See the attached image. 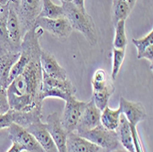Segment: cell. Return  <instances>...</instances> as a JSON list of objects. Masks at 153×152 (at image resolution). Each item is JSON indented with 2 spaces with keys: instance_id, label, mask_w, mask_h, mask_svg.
Instances as JSON below:
<instances>
[{
  "instance_id": "obj_21",
  "label": "cell",
  "mask_w": 153,
  "mask_h": 152,
  "mask_svg": "<svg viewBox=\"0 0 153 152\" xmlns=\"http://www.w3.org/2000/svg\"><path fill=\"white\" fill-rule=\"evenodd\" d=\"M131 9L126 0H113V22L116 24L120 20H125L130 15Z\"/></svg>"
},
{
  "instance_id": "obj_31",
  "label": "cell",
  "mask_w": 153,
  "mask_h": 152,
  "mask_svg": "<svg viewBox=\"0 0 153 152\" xmlns=\"http://www.w3.org/2000/svg\"><path fill=\"white\" fill-rule=\"evenodd\" d=\"M126 1H127V3L128 4L130 9L132 10V9L134 8V7H135V5H136V3H137V0H126Z\"/></svg>"
},
{
  "instance_id": "obj_16",
  "label": "cell",
  "mask_w": 153,
  "mask_h": 152,
  "mask_svg": "<svg viewBox=\"0 0 153 152\" xmlns=\"http://www.w3.org/2000/svg\"><path fill=\"white\" fill-rule=\"evenodd\" d=\"M13 119L14 123L27 128L32 124L42 119V107H35L30 111H14L13 110Z\"/></svg>"
},
{
  "instance_id": "obj_32",
  "label": "cell",
  "mask_w": 153,
  "mask_h": 152,
  "mask_svg": "<svg viewBox=\"0 0 153 152\" xmlns=\"http://www.w3.org/2000/svg\"><path fill=\"white\" fill-rule=\"evenodd\" d=\"M8 5V0H0V6L5 7Z\"/></svg>"
},
{
  "instance_id": "obj_9",
  "label": "cell",
  "mask_w": 153,
  "mask_h": 152,
  "mask_svg": "<svg viewBox=\"0 0 153 152\" xmlns=\"http://www.w3.org/2000/svg\"><path fill=\"white\" fill-rule=\"evenodd\" d=\"M119 107L122 115L126 117L130 126L137 127L138 123L144 121L147 117L146 109L140 102H131L120 96Z\"/></svg>"
},
{
  "instance_id": "obj_4",
  "label": "cell",
  "mask_w": 153,
  "mask_h": 152,
  "mask_svg": "<svg viewBox=\"0 0 153 152\" xmlns=\"http://www.w3.org/2000/svg\"><path fill=\"white\" fill-rule=\"evenodd\" d=\"M41 0H19L17 11L22 36L34 27L41 10Z\"/></svg>"
},
{
  "instance_id": "obj_19",
  "label": "cell",
  "mask_w": 153,
  "mask_h": 152,
  "mask_svg": "<svg viewBox=\"0 0 153 152\" xmlns=\"http://www.w3.org/2000/svg\"><path fill=\"white\" fill-rule=\"evenodd\" d=\"M41 10L38 18L59 19L64 17L62 6L55 5L51 0H41Z\"/></svg>"
},
{
  "instance_id": "obj_13",
  "label": "cell",
  "mask_w": 153,
  "mask_h": 152,
  "mask_svg": "<svg viewBox=\"0 0 153 152\" xmlns=\"http://www.w3.org/2000/svg\"><path fill=\"white\" fill-rule=\"evenodd\" d=\"M67 152H105L100 147L78 135L75 131L67 134Z\"/></svg>"
},
{
  "instance_id": "obj_6",
  "label": "cell",
  "mask_w": 153,
  "mask_h": 152,
  "mask_svg": "<svg viewBox=\"0 0 153 152\" xmlns=\"http://www.w3.org/2000/svg\"><path fill=\"white\" fill-rule=\"evenodd\" d=\"M86 102L78 101L75 96H71L65 101V106L61 118V124L67 133L74 132L79 125Z\"/></svg>"
},
{
  "instance_id": "obj_30",
  "label": "cell",
  "mask_w": 153,
  "mask_h": 152,
  "mask_svg": "<svg viewBox=\"0 0 153 152\" xmlns=\"http://www.w3.org/2000/svg\"><path fill=\"white\" fill-rule=\"evenodd\" d=\"M19 0H8V6L12 7L14 9H18L19 7Z\"/></svg>"
},
{
  "instance_id": "obj_8",
  "label": "cell",
  "mask_w": 153,
  "mask_h": 152,
  "mask_svg": "<svg viewBox=\"0 0 153 152\" xmlns=\"http://www.w3.org/2000/svg\"><path fill=\"white\" fill-rule=\"evenodd\" d=\"M60 117L61 116L58 112H53L48 116L45 124L50 135L56 145L58 152H67L66 141L68 133L62 128Z\"/></svg>"
},
{
  "instance_id": "obj_2",
  "label": "cell",
  "mask_w": 153,
  "mask_h": 152,
  "mask_svg": "<svg viewBox=\"0 0 153 152\" xmlns=\"http://www.w3.org/2000/svg\"><path fill=\"white\" fill-rule=\"evenodd\" d=\"M64 17L70 23L73 30H77L86 39L90 45L95 46L98 41L96 27L92 17L85 9L76 7L72 2L62 4Z\"/></svg>"
},
{
  "instance_id": "obj_20",
  "label": "cell",
  "mask_w": 153,
  "mask_h": 152,
  "mask_svg": "<svg viewBox=\"0 0 153 152\" xmlns=\"http://www.w3.org/2000/svg\"><path fill=\"white\" fill-rule=\"evenodd\" d=\"M114 91H115V86H114V84H112L100 91L93 92L92 98L94 102V105L100 111H103V110L108 105L109 98H110V96L113 94Z\"/></svg>"
},
{
  "instance_id": "obj_22",
  "label": "cell",
  "mask_w": 153,
  "mask_h": 152,
  "mask_svg": "<svg viewBox=\"0 0 153 152\" xmlns=\"http://www.w3.org/2000/svg\"><path fill=\"white\" fill-rule=\"evenodd\" d=\"M112 84H113V80L111 79V77H109V75L104 69H97L94 72L92 78L93 92L100 91Z\"/></svg>"
},
{
  "instance_id": "obj_26",
  "label": "cell",
  "mask_w": 153,
  "mask_h": 152,
  "mask_svg": "<svg viewBox=\"0 0 153 152\" xmlns=\"http://www.w3.org/2000/svg\"><path fill=\"white\" fill-rule=\"evenodd\" d=\"M10 109L7 88L0 86V114H5Z\"/></svg>"
},
{
  "instance_id": "obj_18",
  "label": "cell",
  "mask_w": 153,
  "mask_h": 152,
  "mask_svg": "<svg viewBox=\"0 0 153 152\" xmlns=\"http://www.w3.org/2000/svg\"><path fill=\"white\" fill-rule=\"evenodd\" d=\"M120 116H121V109L119 106L117 109L114 110L111 109L107 105L101 113L100 124L105 128L108 130L116 131L119 124Z\"/></svg>"
},
{
  "instance_id": "obj_12",
  "label": "cell",
  "mask_w": 153,
  "mask_h": 152,
  "mask_svg": "<svg viewBox=\"0 0 153 152\" xmlns=\"http://www.w3.org/2000/svg\"><path fill=\"white\" fill-rule=\"evenodd\" d=\"M26 129L35 137L45 152H58L56 145H55L51 136L50 135L45 123H43L41 120L38 121Z\"/></svg>"
},
{
  "instance_id": "obj_14",
  "label": "cell",
  "mask_w": 153,
  "mask_h": 152,
  "mask_svg": "<svg viewBox=\"0 0 153 152\" xmlns=\"http://www.w3.org/2000/svg\"><path fill=\"white\" fill-rule=\"evenodd\" d=\"M6 27L8 38L11 42L16 47L20 49V44L22 40V33L20 29V24L16 9L8 6V12L6 21Z\"/></svg>"
},
{
  "instance_id": "obj_7",
  "label": "cell",
  "mask_w": 153,
  "mask_h": 152,
  "mask_svg": "<svg viewBox=\"0 0 153 152\" xmlns=\"http://www.w3.org/2000/svg\"><path fill=\"white\" fill-rule=\"evenodd\" d=\"M7 134L9 139L13 143H17L21 146L24 151L45 152L35 137L26 128L19 126L16 123H12V125L7 128Z\"/></svg>"
},
{
  "instance_id": "obj_3",
  "label": "cell",
  "mask_w": 153,
  "mask_h": 152,
  "mask_svg": "<svg viewBox=\"0 0 153 152\" xmlns=\"http://www.w3.org/2000/svg\"><path fill=\"white\" fill-rule=\"evenodd\" d=\"M78 135L100 147L105 152H112L122 148L117 132L105 128L101 124L93 129L85 131Z\"/></svg>"
},
{
  "instance_id": "obj_34",
  "label": "cell",
  "mask_w": 153,
  "mask_h": 152,
  "mask_svg": "<svg viewBox=\"0 0 153 152\" xmlns=\"http://www.w3.org/2000/svg\"><path fill=\"white\" fill-rule=\"evenodd\" d=\"M59 1H60L62 4H64V3H69V2H72L73 0H59Z\"/></svg>"
},
{
  "instance_id": "obj_17",
  "label": "cell",
  "mask_w": 153,
  "mask_h": 152,
  "mask_svg": "<svg viewBox=\"0 0 153 152\" xmlns=\"http://www.w3.org/2000/svg\"><path fill=\"white\" fill-rule=\"evenodd\" d=\"M116 132L117 134V137L121 147L128 150V152H136L129 124L126 119V117L124 116V115H122V113L120 116L118 127Z\"/></svg>"
},
{
  "instance_id": "obj_15",
  "label": "cell",
  "mask_w": 153,
  "mask_h": 152,
  "mask_svg": "<svg viewBox=\"0 0 153 152\" xmlns=\"http://www.w3.org/2000/svg\"><path fill=\"white\" fill-rule=\"evenodd\" d=\"M20 56V51H7L0 53V86L7 88L8 76L12 66Z\"/></svg>"
},
{
  "instance_id": "obj_23",
  "label": "cell",
  "mask_w": 153,
  "mask_h": 152,
  "mask_svg": "<svg viewBox=\"0 0 153 152\" xmlns=\"http://www.w3.org/2000/svg\"><path fill=\"white\" fill-rule=\"evenodd\" d=\"M128 39L125 30V20H120L115 24V37L113 47L114 49H126Z\"/></svg>"
},
{
  "instance_id": "obj_10",
  "label": "cell",
  "mask_w": 153,
  "mask_h": 152,
  "mask_svg": "<svg viewBox=\"0 0 153 152\" xmlns=\"http://www.w3.org/2000/svg\"><path fill=\"white\" fill-rule=\"evenodd\" d=\"M102 111L96 107L93 98L86 102V105L83 109L82 115L81 116L79 125L75 130L77 134L88 131L100 125V117Z\"/></svg>"
},
{
  "instance_id": "obj_33",
  "label": "cell",
  "mask_w": 153,
  "mask_h": 152,
  "mask_svg": "<svg viewBox=\"0 0 153 152\" xmlns=\"http://www.w3.org/2000/svg\"><path fill=\"white\" fill-rule=\"evenodd\" d=\"M112 152H128V151L126 150L125 148H117V149H116V150H114Z\"/></svg>"
},
{
  "instance_id": "obj_35",
  "label": "cell",
  "mask_w": 153,
  "mask_h": 152,
  "mask_svg": "<svg viewBox=\"0 0 153 152\" xmlns=\"http://www.w3.org/2000/svg\"><path fill=\"white\" fill-rule=\"evenodd\" d=\"M26 152H27V151H26Z\"/></svg>"
},
{
  "instance_id": "obj_25",
  "label": "cell",
  "mask_w": 153,
  "mask_h": 152,
  "mask_svg": "<svg viewBox=\"0 0 153 152\" xmlns=\"http://www.w3.org/2000/svg\"><path fill=\"white\" fill-rule=\"evenodd\" d=\"M132 43L137 50V59L141 58L143 52L150 46L153 45V30L149 31L145 37L141 39H132Z\"/></svg>"
},
{
  "instance_id": "obj_27",
  "label": "cell",
  "mask_w": 153,
  "mask_h": 152,
  "mask_svg": "<svg viewBox=\"0 0 153 152\" xmlns=\"http://www.w3.org/2000/svg\"><path fill=\"white\" fill-rule=\"evenodd\" d=\"M12 123H14L12 109H9L5 114H0V129L8 128Z\"/></svg>"
},
{
  "instance_id": "obj_24",
  "label": "cell",
  "mask_w": 153,
  "mask_h": 152,
  "mask_svg": "<svg viewBox=\"0 0 153 152\" xmlns=\"http://www.w3.org/2000/svg\"><path fill=\"white\" fill-rule=\"evenodd\" d=\"M112 57V71H111V79L113 81L117 79L120 69L123 65L125 56H126V49H114L113 48Z\"/></svg>"
},
{
  "instance_id": "obj_29",
  "label": "cell",
  "mask_w": 153,
  "mask_h": 152,
  "mask_svg": "<svg viewBox=\"0 0 153 152\" xmlns=\"http://www.w3.org/2000/svg\"><path fill=\"white\" fill-rule=\"evenodd\" d=\"M72 3L80 9H85V0H73Z\"/></svg>"
},
{
  "instance_id": "obj_28",
  "label": "cell",
  "mask_w": 153,
  "mask_h": 152,
  "mask_svg": "<svg viewBox=\"0 0 153 152\" xmlns=\"http://www.w3.org/2000/svg\"><path fill=\"white\" fill-rule=\"evenodd\" d=\"M22 151H24V149L21 146H19L17 143H13L7 152H22Z\"/></svg>"
},
{
  "instance_id": "obj_1",
  "label": "cell",
  "mask_w": 153,
  "mask_h": 152,
  "mask_svg": "<svg viewBox=\"0 0 153 152\" xmlns=\"http://www.w3.org/2000/svg\"><path fill=\"white\" fill-rule=\"evenodd\" d=\"M40 52L33 55L21 74L7 87L9 106L14 111H30L35 107H42V102L39 101L42 86Z\"/></svg>"
},
{
  "instance_id": "obj_11",
  "label": "cell",
  "mask_w": 153,
  "mask_h": 152,
  "mask_svg": "<svg viewBox=\"0 0 153 152\" xmlns=\"http://www.w3.org/2000/svg\"><path fill=\"white\" fill-rule=\"evenodd\" d=\"M40 66L42 73L49 77L60 80L67 79L65 69L59 64L52 53L45 50H41L40 52Z\"/></svg>"
},
{
  "instance_id": "obj_5",
  "label": "cell",
  "mask_w": 153,
  "mask_h": 152,
  "mask_svg": "<svg viewBox=\"0 0 153 152\" xmlns=\"http://www.w3.org/2000/svg\"><path fill=\"white\" fill-rule=\"evenodd\" d=\"M34 27H39L43 31H47L62 42L66 41L73 32L72 27L65 17L59 19L38 18L35 21Z\"/></svg>"
}]
</instances>
